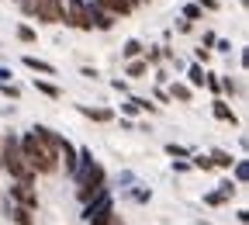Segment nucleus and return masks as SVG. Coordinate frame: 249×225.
Segmentation results:
<instances>
[{
  "instance_id": "1",
  "label": "nucleus",
  "mask_w": 249,
  "mask_h": 225,
  "mask_svg": "<svg viewBox=\"0 0 249 225\" xmlns=\"http://www.w3.org/2000/svg\"><path fill=\"white\" fill-rule=\"evenodd\" d=\"M18 142H21V156H24L28 170L35 173V177H49V173H55V170H59V149L45 146L35 132L18 135Z\"/></svg>"
},
{
  "instance_id": "2",
  "label": "nucleus",
  "mask_w": 249,
  "mask_h": 225,
  "mask_svg": "<svg viewBox=\"0 0 249 225\" xmlns=\"http://www.w3.org/2000/svg\"><path fill=\"white\" fill-rule=\"evenodd\" d=\"M0 170H7L11 180H31V184H35V173L28 170L24 156H21V142H18L14 132L0 139Z\"/></svg>"
},
{
  "instance_id": "3",
  "label": "nucleus",
  "mask_w": 249,
  "mask_h": 225,
  "mask_svg": "<svg viewBox=\"0 0 249 225\" xmlns=\"http://www.w3.org/2000/svg\"><path fill=\"white\" fill-rule=\"evenodd\" d=\"M73 31H90V14H87V0H62V21Z\"/></svg>"
},
{
  "instance_id": "4",
  "label": "nucleus",
  "mask_w": 249,
  "mask_h": 225,
  "mask_svg": "<svg viewBox=\"0 0 249 225\" xmlns=\"http://www.w3.org/2000/svg\"><path fill=\"white\" fill-rule=\"evenodd\" d=\"M7 201L21 205V208H31V211H38V187L31 184V180H14L11 190H7Z\"/></svg>"
},
{
  "instance_id": "5",
  "label": "nucleus",
  "mask_w": 249,
  "mask_h": 225,
  "mask_svg": "<svg viewBox=\"0 0 249 225\" xmlns=\"http://www.w3.org/2000/svg\"><path fill=\"white\" fill-rule=\"evenodd\" d=\"M87 14H90V31H111L118 24V18L104 11L101 4H93V0H87Z\"/></svg>"
},
{
  "instance_id": "6",
  "label": "nucleus",
  "mask_w": 249,
  "mask_h": 225,
  "mask_svg": "<svg viewBox=\"0 0 249 225\" xmlns=\"http://www.w3.org/2000/svg\"><path fill=\"white\" fill-rule=\"evenodd\" d=\"M35 18H38L42 24H59V21H62V0H38Z\"/></svg>"
},
{
  "instance_id": "7",
  "label": "nucleus",
  "mask_w": 249,
  "mask_h": 225,
  "mask_svg": "<svg viewBox=\"0 0 249 225\" xmlns=\"http://www.w3.org/2000/svg\"><path fill=\"white\" fill-rule=\"evenodd\" d=\"M76 163H80V149L70 139H59V167H66V173L73 177L76 173Z\"/></svg>"
},
{
  "instance_id": "8",
  "label": "nucleus",
  "mask_w": 249,
  "mask_h": 225,
  "mask_svg": "<svg viewBox=\"0 0 249 225\" xmlns=\"http://www.w3.org/2000/svg\"><path fill=\"white\" fill-rule=\"evenodd\" d=\"M239 190V184H232V180H225L218 190H211V194H204V205L208 208H222V205H229L232 201V194Z\"/></svg>"
},
{
  "instance_id": "9",
  "label": "nucleus",
  "mask_w": 249,
  "mask_h": 225,
  "mask_svg": "<svg viewBox=\"0 0 249 225\" xmlns=\"http://www.w3.org/2000/svg\"><path fill=\"white\" fill-rule=\"evenodd\" d=\"M211 114H214L218 121H225V125H239V114L232 111V104L222 97V94H218V97L211 101Z\"/></svg>"
},
{
  "instance_id": "10",
  "label": "nucleus",
  "mask_w": 249,
  "mask_h": 225,
  "mask_svg": "<svg viewBox=\"0 0 249 225\" xmlns=\"http://www.w3.org/2000/svg\"><path fill=\"white\" fill-rule=\"evenodd\" d=\"M4 211H7V218L14 225H35V211H31V208H21L14 201H4Z\"/></svg>"
},
{
  "instance_id": "11",
  "label": "nucleus",
  "mask_w": 249,
  "mask_h": 225,
  "mask_svg": "<svg viewBox=\"0 0 249 225\" xmlns=\"http://www.w3.org/2000/svg\"><path fill=\"white\" fill-rule=\"evenodd\" d=\"M93 4H101L104 11H111V14H114L118 21H121V18H128V14L135 11V7L128 4V0H93Z\"/></svg>"
},
{
  "instance_id": "12",
  "label": "nucleus",
  "mask_w": 249,
  "mask_h": 225,
  "mask_svg": "<svg viewBox=\"0 0 249 225\" xmlns=\"http://www.w3.org/2000/svg\"><path fill=\"white\" fill-rule=\"evenodd\" d=\"M166 94H170V101H180V104H191V97H194V87H191V83H180V80H173Z\"/></svg>"
},
{
  "instance_id": "13",
  "label": "nucleus",
  "mask_w": 249,
  "mask_h": 225,
  "mask_svg": "<svg viewBox=\"0 0 249 225\" xmlns=\"http://www.w3.org/2000/svg\"><path fill=\"white\" fill-rule=\"evenodd\" d=\"M21 62H24V66H28L31 73H42V76H55V66H52V62H45V59H38V56H24Z\"/></svg>"
},
{
  "instance_id": "14",
  "label": "nucleus",
  "mask_w": 249,
  "mask_h": 225,
  "mask_svg": "<svg viewBox=\"0 0 249 225\" xmlns=\"http://www.w3.org/2000/svg\"><path fill=\"white\" fill-rule=\"evenodd\" d=\"M35 90L42 94V97H49V101H59V97H62V90H59L52 80H42V76H35Z\"/></svg>"
},
{
  "instance_id": "15",
  "label": "nucleus",
  "mask_w": 249,
  "mask_h": 225,
  "mask_svg": "<svg viewBox=\"0 0 249 225\" xmlns=\"http://www.w3.org/2000/svg\"><path fill=\"white\" fill-rule=\"evenodd\" d=\"M80 114L90 121H111L114 118V111H107V108H87V104H80Z\"/></svg>"
},
{
  "instance_id": "16",
  "label": "nucleus",
  "mask_w": 249,
  "mask_h": 225,
  "mask_svg": "<svg viewBox=\"0 0 249 225\" xmlns=\"http://www.w3.org/2000/svg\"><path fill=\"white\" fill-rule=\"evenodd\" d=\"M124 73H128V76H135V80H142V76L149 73V62H145L142 56H135V59H128V66H124Z\"/></svg>"
},
{
  "instance_id": "17",
  "label": "nucleus",
  "mask_w": 249,
  "mask_h": 225,
  "mask_svg": "<svg viewBox=\"0 0 249 225\" xmlns=\"http://www.w3.org/2000/svg\"><path fill=\"white\" fill-rule=\"evenodd\" d=\"M208 159H211V167H222V170H229L235 159H232V152H225V149H211L208 152Z\"/></svg>"
},
{
  "instance_id": "18",
  "label": "nucleus",
  "mask_w": 249,
  "mask_h": 225,
  "mask_svg": "<svg viewBox=\"0 0 249 225\" xmlns=\"http://www.w3.org/2000/svg\"><path fill=\"white\" fill-rule=\"evenodd\" d=\"M87 225H124V222H121V215L111 208V211H104V215H93V218H87Z\"/></svg>"
},
{
  "instance_id": "19",
  "label": "nucleus",
  "mask_w": 249,
  "mask_h": 225,
  "mask_svg": "<svg viewBox=\"0 0 249 225\" xmlns=\"http://www.w3.org/2000/svg\"><path fill=\"white\" fill-rule=\"evenodd\" d=\"M187 83H191V87H204V66H201V62H191V66H187Z\"/></svg>"
},
{
  "instance_id": "20",
  "label": "nucleus",
  "mask_w": 249,
  "mask_h": 225,
  "mask_svg": "<svg viewBox=\"0 0 249 225\" xmlns=\"http://www.w3.org/2000/svg\"><path fill=\"white\" fill-rule=\"evenodd\" d=\"M142 52H145V49H142L139 38H128V42L121 45V56H124V59H135V56H142Z\"/></svg>"
},
{
  "instance_id": "21",
  "label": "nucleus",
  "mask_w": 249,
  "mask_h": 225,
  "mask_svg": "<svg viewBox=\"0 0 249 225\" xmlns=\"http://www.w3.org/2000/svg\"><path fill=\"white\" fill-rule=\"evenodd\" d=\"M191 170H204V173H208V170H214V167H211V159H208L204 152H191Z\"/></svg>"
},
{
  "instance_id": "22",
  "label": "nucleus",
  "mask_w": 249,
  "mask_h": 225,
  "mask_svg": "<svg viewBox=\"0 0 249 225\" xmlns=\"http://www.w3.org/2000/svg\"><path fill=\"white\" fill-rule=\"evenodd\" d=\"M18 38H21L24 45H35V42H38V35H35V28H31V24H18Z\"/></svg>"
},
{
  "instance_id": "23",
  "label": "nucleus",
  "mask_w": 249,
  "mask_h": 225,
  "mask_svg": "<svg viewBox=\"0 0 249 225\" xmlns=\"http://www.w3.org/2000/svg\"><path fill=\"white\" fill-rule=\"evenodd\" d=\"M229 170H235V184H246L249 180V163H246V159H235Z\"/></svg>"
},
{
  "instance_id": "24",
  "label": "nucleus",
  "mask_w": 249,
  "mask_h": 225,
  "mask_svg": "<svg viewBox=\"0 0 249 225\" xmlns=\"http://www.w3.org/2000/svg\"><path fill=\"white\" fill-rule=\"evenodd\" d=\"M218 83H222V94H225V97H235V94H239V83H235L232 76H218Z\"/></svg>"
},
{
  "instance_id": "25",
  "label": "nucleus",
  "mask_w": 249,
  "mask_h": 225,
  "mask_svg": "<svg viewBox=\"0 0 249 225\" xmlns=\"http://www.w3.org/2000/svg\"><path fill=\"white\" fill-rule=\"evenodd\" d=\"M0 94H4V97H11V101H18V97H21V87L11 83V80H4V83H0Z\"/></svg>"
},
{
  "instance_id": "26",
  "label": "nucleus",
  "mask_w": 249,
  "mask_h": 225,
  "mask_svg": "<svg viewBox=\"0 0 249 225\" xmlns=\"http://www.w3.org/2000/svg\"><path fill=\"white\" fill-rule=\"evenodd\" d=\"M204 87L214 94V97H218V94H222V83H218V73H204Z\"/></svg>"
},
{
  "instance_id": "27",
  "label": "nucleus",
  "mask_w": 249,
  "mask_h": 225,
  "mask_svg": "<svg viewBox=\"0 0 249 225\" xmlns=\"http://www.w3.org/2000/svg\"><path fill=\"white\" fill-rule=\"evenodd\" d=\"M166 156H173V159H187V156H191V149H183V146L170 142V146H166Z\"/></svg>"
},
{
  "instance_id": "28",
  "label": "nucleus",
  "mask_w": 249,
  "mask_h": 225,
  "mask_svg": "<svg viewBox=\"0 0 249 225\" xmlns=\"http://www.w3.org/2000/svg\"><path fill=\"white\" fill-rule=\"evenodd\" d=\"M183 18H187V21H201V18H204V11H201L197 4H187V7H183Z\"/></svg>"
},
{
  "instance_id": "29",
  "label": "nucleus",
  "mask_w": 249,
  "mask_h": 225,
  "mask_svg": "<svg viewBox=\"0 0 249 225\" xmlns=\"http://www.w3.org/2000/svg\"><path fill=\"white\" fill-rule=\"evenodd\" d=\"M142 59L149 62V66H160V62H163V49H149V52H145Z\"/></svg>"
},
{
  "instance_id": "30",
  "label": "nucleus",
  "mask_w": 249,
  "mask_h": 225,
  "mask_svg": "<svg viewBox=\"0 0 249 225\" xmlns=\"http://www.w3.org/2000/svg\"><path fill=\"white\" fill-rule=\"evenodd\" d=\"M21 4V14L24 18H35V7H38V0H18Z\"/></svg>"
},
{
  "instance_id": "31",
  "label": "nucleus",
  "mask_w": 249,
  "mask_h": 225,
  "mask_svg": "<svg viewBox=\"0 0 249 225\" xmlns=\"http://www.w3.org/2000/svg\"><path fill=\"white\" fill-rule=\"evenodd\" d=\"M121 111L128 114V118H132V114H139V104H135V97H128V101H124V104H121Z\"/></svg>"
},
{
  "instance_id": "32",
  "label": "nucleus",
  "mask_w": 249,
  "mask_h": 225,
  "mask_svg": "<svg viewBox=\"0 0 249 225\" xmlns=\"http://www.w3.org/2000/svg\"><path fill=\"white\" fill-rule=\"evenodd\" d=\"M194 4H197L201 11H218V7H222V4H218V0H194Z\"/></svg>"
},
{
  "instance_id": "33",
  "label": "nucleus",
  "mask_w": 249,
  "mask_h": 225,
  "mask_svg": "<svg viewBox=\"0 0 249 225\" xmlns=\"http://www.w3.org/2000/svg\"><path fill=\"white\" fill-rule=\"evenodd\" d=\"M135 104H139V111H145V114H152V111H156V104H152V101H145V97H135Z\"/></svg>"
},
{
  "instance_id": "34",
  "label": "nucleus",
  "mask_w": 249,
  "mask_h": 225,
  "mask_svg": "<svg viewBox=\"0 0 249 225\" xmlns=\"http://www.w3.org/2000/svg\"><path fill=\"white\" fill-rule=\"evenodd\" d=\"M152 97H156V101H160V104H170V94H166L163 87H156V90H152Z\"/></svg>"
},
{
  "instance_id": "35",
  "label": "nucleus",
  "mask_w": 249,
  "mask_h": 225,
  "mask_svg": "<svg viewBox=\"0 0 249 225\" xmlns=\"http://www.w3.org/2000/svg\"><path fill=\"white\" fill-rule=\"evenodd\" d=\"M111 87H114V90H118V94H128V83H124V80H121V76H118V80H111Z\"/></svg>"
},
{
  "instance_id": "36",
  "label": "nucleus",
  "mask_w": 249,
  "mask_h": 225,
  "mask_svg": "<svg viewBox=\"0 0 249 225\" xmlns=\"http://www.w3.org/2000/svg\"><path fill=\"white\" fill-rule=\"evenodd\" d=\"M208 59H211V49L201 45V49H197V62H208Z\"/></svg>"
},
{
  "instance_id": "37",
  "label": "nucleus",
  "mask_w": 249,
  "mask_h": 225,
  "mask_svg": "<svg viewBox=\"0 0 249 225\" xmlns=\"http://www.w3.org/2000/svg\"><path fill=\"white\" fill-rule=\"evenodd\" d=\"M11 76H14V73H11L7 66H0V83H4V80H11Z\"/></svg>"
}]
</instances>
